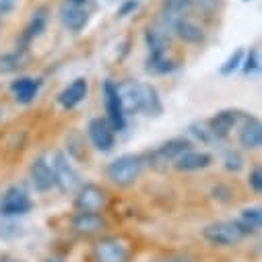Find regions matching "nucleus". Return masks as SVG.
<instances>
[{
  "label": "nucleus",
  "instance_id": "nucleus-1",
  "mask_svg": "<svg viewBox=\"0 0 262 262\" xmlns=\"http://www.w3.org/2000/svg\"><path fill=\"white\" fill-rule=\"evenodd\" d=\"M116 91H118V97H120L124 112H147V114L161 112L157 91L151 85L122 83V85H116Z\"/></svg>",
  "mask_w": 262,
  "mask_h": 262
},
{
  "label": "nucleus",
  "instance_id": "nucleus-2",
  "mask_svg": "<svg viewBox=\"0 0 262 262\" xmlns=\"http://www.w3.org/2000/svg\"><path fill=\"white\" fill-rule=\"evenodd\" d=\"M141 171H143V159L139 155H122L114 159L105 169L107 178L120 188L133 186L141 178Z\"/></svg>",
  "mask_w": 262,
  "mask_h": 262
},
{
  "label": "nucleus",
  "instance_id": "nucleus-3",
  "mask_svg": "<svg viewBox=\"0 0 262 262\" xmlns=\"http://www.w3.org/2000/svg\"><path fill=\"white\" fill-rule=\"evenodd\" d=\"M133 248L124 237L107 235L95 242L93 246V260L95 262H128Z\"/></svg>",
  "mask_w": 262,
  "mask_h": 262
},
{
  "label": "nucleus",
  "instance_id": "nucleus-4",
  "mask_svg": "<svg viewBox=\"0 0 262 262\" xmlns=\"http://www.w3.org/2000/svg\"><path fill=\"white\" fill-rule=\"evenodd\" d=\"M52 176H54V184L62 192H67V194H73V192H77L83 186L79 171L71 165V161L67 159V155H64V153H56L54 155Z\"/></svg>",
  "mask_w": 262,
  "mask_h": 262
},
{
  "label": "nucleus",
  "instance_id": "nucleus-5",
  "mask_svg": "<svg viewBox=\"0 0 262 262\" xmlns=\"http://www.w3.org/2000/svg\"><path fill=\"white\" fill-rule=\"evenodd\" d=\"M203 235H205V239L209 244L221 246V248L235 246V244H239L246 237L244 231L239 229V225L235 221H217V223H211V225H207L203 229Z\"/></svg>",
  "mask_w": 262,
  "mask_h": 262
},
{
  "label": "nucleus",
  "instance_id": "nucleus-6",
  "mask_svg": "<svg viewBox=\"0 0 262 262\" xmlns=\"http://www.w3.org/2000/svg\"><path fill=\"white\" fill-rule=\"evenodd\" d=\"M107 205V194L95 184H83L77 190L75 207L79 213H101Z\"/></svg>",
  "mask_w": 262,
  "mask_h": 262
},
{
  "label": "nucleus",
  "instance_id": "nucleus-7",
  "mask_svg": "<svg viewBox=\"0 0 262 262\" xmlns=\"http://www.w3.org/2000/svg\"><path fill=\"white\" fill-rule=\"evenodd\" d=\"M31 211V201L23 188H9L3 194V201H0V215L3 217H19Z\"/></svg>",
  "mask_w": 262,
  "mask_h": 262
},
{
  "label": "nucleus",
  "instance_id": "nucleus-8",
  "mask_svg": "<svg viewBox=\"0 0 262 262\" xmlns=\"http://www.w3.org/2000/svg\"><path fill=\"white\" fill-rule=\"evenodd\" d=\"M87 130H89V139L95 145V149H99L103 153L114 149V128L105 120H101V118L91 120Z\"/></svg>",
  "mask_w": 262,
  "mask_h": 262
},
{
  "label": "nucleus",
  "instance_id": "nucleus-9",
  "mask_svg": "<svg viewBox=\"0 0 262 262\" xmlns=\"http://www.w3.org/2000/svg\"><path fill=\"white\" fill-rule=\"evenodd\" d=\"M71 227L79 235H95L105 227V221L99 213H77L71 221Z\"/></svg>",
  "mask_w": 262,
  "mask_h": 262
},
{
  "label": "nucleus",
  "instance_id": "nucleus-10",
  "mask_svg": "<svg viewBox=\"0 0 262 262\" xmlns=\"http://www.w3.org/2000/svg\"><path fill=\"white\" fill-rule=\"evenodd\" d=\"M103 93H105V107H107L112 126H114V130H122L124 128V110H122V103H120L116 85L107 81L103 85Z\"/></svg>",
  "mask_w": 262,
  "mask_h": 262
},
{
  "label": "nucleus",
  "instance_id": "nucleus-11",
  "mask_svg": "<svg viewBox=\"0 0 262 262\" xmlns=\"http://www.w3.org/2000/svg\"><path fill=\"white\" fill-rule=\"evenodd\" d=\"M31 182L35 186V190L46 192L54 186V176H52V167L46 161V157H37L31 163Z\"/></svg>",
  "mask_w": 262,
  "mask_h": 262
},
{
  "label": "nucleus",
  "instance_id": "nucleus-12",
  "mask_svg": "<svg viewBox=\"0 0 262 262\" xmlns=\"http://www.w3.org/2000/svg\"><path fill=\"white\" fill-rule=\"evenodd\" d=\"M87 91H89L87 81H85V79H77V81H73L67 89H64V91L58 95V101H60L62 107L71 110V107L79 105V103L87 97Z\"/></svg>",
  "mask_w": 262,
  "mask_h": 262
},
{
  "label": "nucleus",
  "instance_id": "nucleus-13",
  "mask_svg": "<svg viewBox=\"0 0 262 262\" xmlns=\"http://www.w3.org/2000/svg\"><path fill=\"white\" fill-rule=\"evenodd\" d=\"M237 120H239V114L233 112V110H223V112H219V114L209 122V128H211L213 137L225 139V137L231 133V130H233V126L237 124Z\"/></svg>",
  "mask_w": 262,
  "mask_h": 262
},
{
  "label": "nucleus",
  "instance_id": "nucleus-14",
  "mask_svg": "<svg viewBox=\"0 0 262 262\" xmlns=\"http://www.w3.org/2000/svg\"><path fill=\"white\" fill-rule=\"evenodd\" d=\"M239 145L246 149H260L262 145V124L258 118H248L239 130Z\"/></svg>",
  "mask_w": 262,
  "mask_h": 262
},
{
  "label": "nucleus",
  "instance_id": "nucleus-15",
  "mask_svg": "<svg viewBox=\"0 0 262 262\" xmlns=\"http://www.w3.org/2000/svg\"><path fill=\"white\" fill-rule=\"evenodd\" d=\"M211 155L209 153H203V151H186L182 153L173 163L178 169L182 171H196V169H205L211 165Z\"/></svg>",
  "mask_w": 262,
  "mask_h": 262
},
{
  "label": "nucleus",
  "instance_id": "nucleus-16",
  "mask_svg": "<svg viewBox=\"0 0 262 262\" xmlns=\"http://www.w3.org/2000/svg\"><path fill=\"white\" fill-rule=\"evenodd\" d=\"M60 17H62L64 27H69L71 31H81L87 25V19H89L85 7H77V5H71V3H67L62 7Z\"/></svg>",
  "mask_w": 262,
  "mask_h": 262
},
{
  "label": "nucleus",
  "instance_id": "nucleus-17",
  "mask_svg": "<svg viewBox=\"0 0 262 262\" xmlns=\"http://www.w3.org/2000/svg\"><path fill=\"white\" fill-rule=\"evenodd\" d=\"M173 31L178 33V37H182L184 41H188V43H199V41H203L205 39V33H203V29L196 25L194 21H190V19H186V17H180L173 25Z\"/></svg>",
  "mask_w": 262,
  "mask_h": 262
},
{
  "label": "nucleus",
  "instance_id": "nucleus-18",
  "mask_svg": "<svg viewBox=\"0 0 262 262\" xmlns=\"http://www.w3.org/2000/svg\"><path fill=\"white\" fill-rule=\"evenodd\" d=\"M39 85H41V83H39L37 79L23 77V79L15 81V83L11 85V89H13L15 97H17V101H21V103H29V101H33V97L37 95Z\"/></svg>",
  "mask_w": 262,
  "mask_h": 262
},
{
  "label": "nucleus",
  "instance_id": "nucleus-19",
  "mask_svg": "<svg viewBox=\"0 0 262 262\" xmlns=\"http://www.w3.org/2000/svg\"><path fill=\"white\" fill-rule=\"evenodd\" d=\"M235 223L239 225V229L244 231V235L256 233V231L260 229V225H262V211H260L258 207L246 209V211H242V215L235 219Z\"/></svg>",
  "mask_w": 262,
  "mask_h": 262
},
{
  "label": "nucleus",
  "instance_id": "nucleus-20",
  "mask_svg": "<svg viewBox=\"0 0 262 262\" xmlns=\"http://www.w3.org/2000/svg\"><path fill=\"white\" fill-rule=\"evenodd\" d=\"M186 151H190V143L186 141V139H171V141H167L163 147H159L155 153L161 157V159H165L167 163L169 161H176L182 153H186Z\"/></svg>",
  "mask_w": 262,
  "mask_h": 262
},
{
  "label": "nucleus",
  "instance_id": "nucleus-21",
  "mask_svg": "<svg viewBox=\"0 0 262 262\" xmlns=\"http://www.w3.org/2000/svg\"><path fill=\"white\" fill-rule=\"evenodd\" d=\"M147 43L151 48V56H163L167 46H169V39L161 33V31H147Z\"/></svg>",
  "mask_w": 262,
  "mask_h": 262
},
{
  "label": "nucleus",
  "instance_id": "nucleus-22",
  "mask_svg": "<svg viewBox=\"0 0 262 262\" xmlns=\"http://www.w3.org/2000/svg\"><path fill=\"white\" fill-rule=\"evenodd\" d=\"M46 23H48V15H46V11L41 9V11H37V13L33 15L29 27L25 29V39H33V37H37V35L46 29Z\"/></svg>",
  "mask_w": 262,
  "mask_h": 262
},
{
  "label": "nucleus",
  "instance_id": "nucleus-23",
  "mask_svg": "<svg viewBox=\"0 0 262 262\" xmlns=\"http://www.w3.org/2000/svg\"><path fill=\"white\" fill-rule=\"evenodd\" d=\"M244 167V159L237 151H227L225 153V169L227 171H239Z\"/></svg>",
  "mask_w": 262,
  "mask_h": 262
},
{
  "label": "nucleus",
  "instance_id": "nucleus-24",
  "mask_svg": "<svg viewBox=\"0 0 262 262\" xmlns=\"http://www.w3.org/2000/svg\"><path fill=\"white\" fill-rule=\"evenodd\" d=\"M19 67H23V64H21V56H19V54H11V56L0 58V71L9 73V71H15V69H19Z\"/></svg>",
  "mask_w": 262,
  "mask_h": 262
},
{
  "label": "nucleus",
  "instance_id": "nucleus-25",
  "mask_svg": "<svg viewBox=\"0 0 262 262\" xmlns=\"http://www.w3.org/2000/svg\"><path fill=\"white\" fill-rule=\"evenodd\" d=\"M242 58H244V52H242V50H237V52H235V54H233V56L223 64V67H221V73H223V75H229L231 71H235V69L239 67Z\"/></svg>",
  "mask_w": 262,
  "mask_h": 262
},
{
  "label": "nucleus",
  "instance_id": "nucleus-26",
  "mask_svg": "<svg viewBox=\"0 0 262 262\" xmlns=\"http://www.w3.org/2000/svg\"><path fill=\"white\" fill-rule=\"evenodd\" d=\"M250 186L254 188V192H260L262 190V169L256 167L252 173H250Z\"/></svg>",
  "mask_w": 262,
  "mask_h": 262
},
{
  "label": "nucleus",
  "instance_id": "nucleus-27",
  "mask_svg": "<svg viewBox=\"0 0 262 262\" xmlns=\"http://www.w3.org/2000/svg\"><path fill=\"white\" fill-rule=\"evenodd\" d=\"M19 233V227L13 223H0V237H13Z\"/></svg>",
  "mask_w": 262,
  "mask_h": 262
},
{
  "label": "nucleus",
  "instance_id": "nucleus-28",
  "mask_svg": "<svg viewBox=\"0 0 262 262\" xmlns=\"http://www.w3.org/2000/svg\"><path fill=\"white\" fill-rule=\"evenodd\" d=\"M256 69V58H254V52L248 56V62H246V73H250V71H254Z\"/></svg>",
  "mask_w": 262,
  "mask_h": 262
},
{
  "label": "nucleus",
  "instance_id": "nucleus-29",
  "mask_svg": "<svg viewBox=\"0 0 262 262\" xmlns=\"http://www.w3.org/2000/svg\"><path fill=\"white\" fill-rule=\"evenodd\" d=\"M163 262H190L188 258H169V260H163Z\"/></svg>",
  "mask_w": 262,
  "mask_h": 262
},
{
  "label": "nucleus",
  "instance_id": "nucleus-30",
  "mask_svg": "<svg viewBox=\"0 0 262 262\" xmlns=\"http://www.w3.org/2000/svg\"><path fill=\"white\" fill-rule=\"evenodd\" d=\"M69 3H71V5H77V7H83L87 0H69Z\"/></svg>",
  "mask_w": 262,
  "mask_h": 262
},
{
  "label": "nucleus",
  "instance_id": "nucleus-31",
  "mask_svg": "<svg viewBox=\"0 0 262 262\" xmlns=\"http://www.w3.org/2000/svg\"><path fill=\"white\" fill-rule=\"evenodd\" d=\"M0 262H23V260H17V258H0Z\"/></svg>",
  "mask_w": 262,
  "mask_h": 262
},
{
  "label": "nucleus",
  "instance_id": "nucleus-32",
  "mask_svg": "<svg viewBox=\"0 0 262 262\" xmlns=\"http://www.w3.org/2000/svg\"><path fill=\"white\" fill-rule=\"evenodd\" d=\"M43 262H62V260H60V258H54V256H50V258H46Z\"/></svg>",
  "mask_w": 262,
  "mask_h": 262
},
{
  "label": "nucleus",
  "instance_id": "nucleus-33",
  "mask_svg": "<svg viewBox=\"0 0 262 262\" xmlns=\"http://www.w3.org/2000/svg\"><path fill=\"white\" fill-rule=\"evenodd\" d=\"M190 3H192V5H194V3H196V0H190Z\"/></svg>",
  "mask_w": 262,
  "mask_h": 262
}]
</instances>
